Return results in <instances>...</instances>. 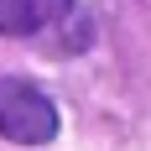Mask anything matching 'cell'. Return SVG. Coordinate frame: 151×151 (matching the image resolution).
Here are the masks:
<instances>
[{
	"mask_svg": "<svg viewBox=\"0 0 151 151\" xmlns=\"http://www.w3.org/2000/svg\"><path fill=\"white\" fill-rule=\"evenodd\" d=\"M0 136L16 146H47L58 136V104L37 83L0 73Z\"/></svg>",
	"mask_w": 151,
	"mask_h": 151,
	"instance_id": "6da1fadb",
	"label": "cell"
},
{
	"mask_svg": "<svg viewBox=\"0 0 151 151\" xmlns=\"http://www.w3.org/2000/svg\"><path fill=\"white\" fill-rule=\"evenodd\" d=\"M73 11V0H0V31L5 37H31Z\"/></svg>",
	"mask_w": 151,
	"mask_h": 151,
	"instance_id": "7a4b0ae2",
	"label": "cell"
}]
</instances>
